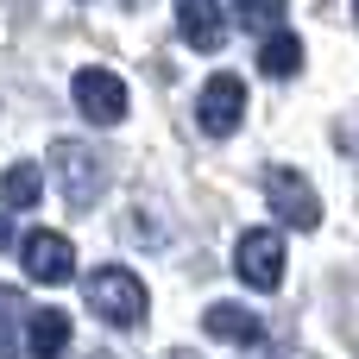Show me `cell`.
I'll list each match as a JSON object with an SVG mask.
<instances>
[{"label":"cell","mask_w":359,"mask_h":359,"mask_svg":"<svg viewBox=\"0 0 359 359\" xmlns=\"http://www.w3.org/2000/svg\"><path fill=\"white\" fill-rule=\"evenodd\" d=\"M240 114H246V82L240 76H208L202 82V95H196V126L208 133V139H227L233 126H240Z\"/></svg>","instance_id":"cell-5"},{"label":"cell","mask_w":359,"mask_h":359,"mask_svg":"<svg viewBox=\"0 0 359 359\" xmlns=\"http://www.w3.org/2000/svg\"><path fill=\"white\" fill-rule=\"evenodd\" d=\"M13 347H25V303L0 284V359H13Z\"/></svg>","instance_id":"cell-14"},{"label":"cell","mask_w":359,"mask_h":359,"mask_svg":"<svg viewBox=\"0 0 359 359\" xmlns=\"http://www.w3.org/2000/svg\"><path fill=\"white\" fill-rule=\"evenodd\" d=\"M265 202H271V215H278L284 227H297V233L322 227V196L309 189L303 170H265Z\"/></svg>","instance_id":"cell-3"},{"label":"cell","mask_w":359,"mask_h":359,"mask_svg":"<svg viewBox=\"0 0 359 359\" xmlns=\"http://www.w3.org/2000/svg\"><path fill=\"white\" fill-rule=\"evenodd\" d=\"M170 359H196V353H170Z\"/></svg>","instance_id":"cell-17"},{"label":"cell","mask_w":359,"mask_h":359,"mask_svg":"<svg viewBox=\"0 0 359 359\" xmlns=\"http://www.w3.org/2000/svg\"><path fill=\"white\" fill-rule=\"evenodd\" d=\"M120 6H126V13H139V6H145V0H120Z\"/></svg>","instance_id":"cell-16"},{"label":"cell","mask_w":359,"mask_h":359,"mask_svg":"<svg viewBox=\"0 0 359 359\" xmlns=\"http://www.w3.org/2000/svg\"><path fill=\"white\" fill-rule=\"evenodd\" d=\"M233 271H240V284H252V290H284V233L246 227L240 246H233Z\"/></svg>","instance_id":"cell-2"},{"label":"cell","mask_w":359,"mask_h":359,"mask_svg":"<svg viewBox=\"0 0 359 359\" xmlns=\"http://www.w3.org/2000/svg\"><path fill=\"white\" fill-rule=\"evenodd\" d=\"M202 328H208L215 341H227V347H259V341H265V322H259L252 309H240V303H215V309L202 316Z\"/></svg>","instance_id":"cell-9"},{"label":"cell","mask_w":359,"mask_h":359,"mask_svg":"<svg viewBox=\"0 0 359 359\" xmlns=\"http://www.w3.org/2000/svg\"><path fill=\"white\" fill-rule=\"evenodd\" d=\"M50 170L63 177V196H69V208H88V202L101 196V183H107L101 158H95L88 145H76V139H57V145H50Z\"/></svg>","instance_id":"cell-6"},{"label":"cell","mask_w":359,"mask_h":359,"mask_svg":"<svg viewBox=\"0 0 359 359\" xmlns=\"http://www.w3.org/2000/svg\"><path fill=\"white\" fill-rule=\"evenodd\" d=\"M0 202L6 208H38L44 202V170L38 164H6L0 170Z\"/></svg>","instance_id":"cell-11"},{"label":"cell","mask_w":359,"mask_h":359,"mask_svg":"<svg viewBox=\"0 0 359 359\" xmlns=\"http://www.w3.org/2000/svg\"><path fill=\"white\" fill-rule=\"evenodd\" d=\"M259 69H265V76H297V69H303V44H297V32H271V38L259 44Z\"/></svg>","instance_id":"cell-12"},{"label":"cell","mask_w":359,"mask_h":359,"mask_svg":"<svg viewBox=\"0 0 359 359\" xmlns=\"http://www.w3.org/2000/svg\"><path fill=\"white\" fill-rule=\"evenodd\" d=\"M284 13H290V0H240V6H233L240 32H259V38L284 32Z\"/></svg>","instance_id":"cell-13"},{"label":"cell","mask_w":359,"mask_h":359,"mask_svg":"<svg viewBox=\"0 0 359 359\" xmlns=\"http://www.w3.org/2000/svg\"><path fill=\"white\" fill-rule=\"evenodd\" d=\"M0 252H13V221L0 215Z\"/></svg>","instance_id":"cell-15"},{"label":"cell","mask_w":359,"mask_h":359,"mask_svg":"<svg viewBox=\"0 0 359 359\" xmlns=\"http://www.w3.org/2000/svg\"><path fill=\"white\" fill-rule=\"evenodd\" d=\"M19 259H25V278L32 284H69V271H76V246L57 227H32L19 240Z\"/></svg>","instance_id":"cell-7"},{"label":"cell","mask_w":359,"mask_h":359,"mask_svg":"<svg viewBox=\"0 0 359 359\" xmlns=\"http://www.w3.org/2000/svg\"><path fill=\"white\" fill-rule=\"evenodd\" d=\"M69 95H76V107H82V120H95V126H114V120H126V82H120L114 69H101V63H88V69H76V82H69Z\"/></svg>","instance_id":"cell-4"},{"label":"cell","mask_w":359,"mask_h":359,"mask_svg":"<svg viewBox=\"0 0 359 359\" xmlns=\"http://www.w3.org/2000/svg\"><path fill=\"white\" fill-rule=\"evenodd\" d=\"M177 25L189 38V50H221L227 44V19H221V0H177Z\"/></svg>","instance_id":"cell-8"},{"label":"cell","mask_w":359,"mask_h":359,"mask_svg":"<svg viewBox=\"0 0 359 359\" xmlns=\"http://www.w3.org/2000/svg\"><path fill=\"white\" fill-rule=\"evenodd\" d=\"M82 297H88V309H95L101 322H114V328H139V322L151 316V297H145V284H139L126 265H101V271H88Z\"/></svg>","instance_id":"cell-1"},{"label":"cell","mask_w":359,"mask_h":359,"mask_svg":"<svg viewBox=\"0 0 359 359\" xmlns=\"http://www.w3.org/2000/svg\"><path fill=\"white\" fill-rule=\"evenodd\" d=\"M353 13H359V6H353Z\"/></svg>","instance_id":"cell-18"},{"label":"cell","mask_w":359,"mask_h":359,"mask_svg":"<svg viewBox=\"0 0 359 359\" xmlns=\"http://www.w3.org/2000/svg\"><path fill=\"white\" fill-rule=\"evenodd\" d=\"M25 353L32 359H63L69 353V316L63 309H32L25 316Z\"/></svg>","instance_id":"cell-10"}]
</instances>
